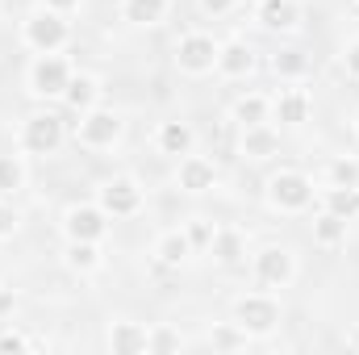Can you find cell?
<instances>
[{
	"label": "cell",
	"mask_w": 359,
	"mask_h": 355,
	"mask_svg": "<svg viewBox=\"0 0 359 355\" xmlns=\"http://www.w3.org/2000/svg\"><path fill=\"white\" fill-rule=\"evenodd\" d=\"M264 196L276 213H305L318 201V188H313V176H305L301 168H280L268 176Z\"/></svg>",
	"instance_id": "6da1fadb"
},
{
	"label": "cell",
	"mask_w": 359,
	"mask_h": 355,
	"mask_svg": "<svg viewBox=\"0 0 359 355\" xmlns=\"http://www.w3.org/2000/svg\"><path fill=\"white\" fill-rule=\"evenodd\" d=\"M72 76H76V67H72L67 55H59V51L55 55H34V63L25 67V92L34 100H63Z\"/></svg>",
	"instance_id": "7a4b0ae2"
},
{
	"label": "cell",
	"mask_w": 359,
	"mask_h": 355,
	"mask_svg": "<svg viewBox=\"0 0 359 355\" xmlns=\"http://www.w3.org/2000/svg\"><path fill=\"white\" fill-rule=\"evenodd\" d=\"M63 142H67V126H63V117L50 113V109L29 113V117L21 121V130H17V147H21L25 155H38V159L59 155Z\"/></svg>",
	"instance_id": "3957f363"
},
{
	"label": "cell",
	"mask_w": 359,
	"mask_h": 355,
	"mask_svg": "<svg viewBox=\"0 0 359 355\" xmlns=\"http://www.w3.org/2000/svg\"><path fill=\"white\" fill-rule=\"evenodd\" d=\"M21 42L34 51V55H55V51H63L67 42H72V25H67V17L63 13H55V8H34L25 21H21Z\"/></svg>",
	"instance_id": "277c9868"
},
{
	"label": "cell",
	"mask_w": 359,
	"mask_h": 355,
	"mask_svg": "<svg viewBox=\"0 0 359 355\" xmlns=\"http://www.w3.org/2000/svg\"><path fill=\"white\" fill-rule=\"evenodd\" d=\"M280 318H284V309H280V301L271 297V288L243 293V297L234 301V322H238L251 339H268L271 330L280 326Z\"/></svg>",
	"instance_id": "5b68a950"
},
{
	"label": "cell",
	"mask_w": 359,
	"mask_h": 355,
	"mask_svg": "<svg viewBox=\"0 0 359 355\" xmlns=\"http://www.w3.org/2000/svg\"><path fill=\"white\" fill-rule=\"evenodd\" d=\"M217 38L213 34H205V29H192V34H180L176 51H172V63H176L180 76H192V80H201V76H213V67H217Z\"/></svg>",
	"instance_id": "8992f818"
},
{
	"label": "cell",
	"mask_w": 359,
	"mask_h": 355,
	"mask_svg": "<svg viewBox=\"0 0 359 355\" xmlns=\"http://www.w3.org/2000/svg\"><path fill=\"white\" fill-rule=\"evenodd\" d=\"M121 130H126L121 113L96 105L88 113H80V121H76V142H80L84 151H113V147L121 142Z\"/></svg>",
	"instance_id": "52a82bcc"
},
{
	"label": "cell",
	"mask_w": 359,
	"mask_h": 355,
	"mask_svg": "<svg viewBox=\"0 0 359 355\" xmlns=\"http://www.w3.org/2000/svg\"><path fill=\"white\" fill-rule=\"evenodd\" d=\"M96 205L109 217H138L142 205H147V192H142V184L134 176H113L96 188Z\"/></svg>",
	"instance_id": "ba28073f"
},
{
	"label": "cell",
	"mask_w": 359,
	"mask_h": 355,
	"mask_svg": "<svg viewBox=\"0 0 359 355\" xmlns=\"http://www.w3.org/2000/svg\"><path fill=\"white\" fill-rule=\"evenodd\" d=\"M251 272H255V284L259 288H288L297 280V255L288 247H280V243L259 247L251 255Z\"/></svg>",
	"instance_id": "9c48e42d"
},
{
	"label": "cell",
	"mask_w": 359,
	"mask_h": 355,
	"mask_svg": "<svg viewBox=\"0 0 359 355\" xmlns=\"http://www.w3.org/2000/svg\"><path fill=\"white\" fill-rule=\"evenodd\" d=\"M109 213L92 201V205H72L67 213H63V239L67 243H104V234H109Z\"/></svg>",
	"instance_id": "30bf717a"
},
{
	"label": "cell",
	"mask_w": 359,
	"mask_h": 355,
	"mask_svg": "<svg viewBox=\"0 0 359 355\" xmlns=\"http://www.w3.org/2000/svg\"><path fill=\"white\" fill-rule=\"evenodd\" d=\"M176 188L188 192V196H205L217 188V163L205 159V155H180L176 159Z\"/></svg>",
	"instance_id": "8fae6325"
},
{
	"label": "cell",
	"mask_w": 359,
	"mask_h": 355,
	"mask_svg": "<svg viewBox=\"0 0 359 355\" xmlns=\"http://www.w3.org/2000/svg\"><path fill=\"white\" fill-rule=\"evenodd\" d=\"M255 21L268 34H297L301 21H305V8H301V0H259L255 4Z\"/></svg>",
	"instance_id": "7c38bea8"
},
{
	"label": "cell",
	"mask_w": 359,
	"mask_h": 355,
	"mask_svg": "<svg viewBox=\"0 0 359 355\" xmlns=\"http://www.w3.org/2000/svg\"><path fill=\"white\" fill-rule=\"evenodd\" d=\"M238 155L251 159V163H268L280 155V130L271 121H259V126H243L238 134Z\"/></svg>",
	"instance_id": "4fadbf2b"
},
{
	"label": "cell",
	"mask_w": 359,
	"mask_h": 355,
	"mask_svg": "<svg viewBox=\"0 0 359 355\" xmlns=\"http://www.w3.org/2000/svg\"><path fill=\"white\" fill-rule=\"evenodd\" d=\"M222 80H247L255 72V51L243 42V38H230L217 46V67H213Z\"/></svg>",
	"instance_id": "5bb4252c"
},
{
	"label": "cell",
	"mask_w": 359,
	"mask_h": 355,
	"mask_svg": "<svg viewBox=\"0 0 359 355\" xmlns=\"http://www.w3.org/2000/svg\"><path fill=\"white\" fill-rule=\"evenodd\" d=\"M313 113V96L305 88H280L271 96V121L280 126H305Z\"/></svg>",
	"instance_id": "9a60e30c"
},
{
	"label": "cell",
	"mask_w": 359,
	"mask_h": 355,
	"mask_svg": "<svg viewBox=\"0 0 359 355\" xmlns=\"http://www.w3.org/2000/svg\"><path fill=\"white\" fill-rule=\"evenodd\" d=\"M155 260L163 267H184L192 255H196V247H192V239H188V230L176 226V230H163L159 239H155V251H151Z\"/></svg>",
	"instance_id": "2e32d148"
},
{
	"label": "cell",
	"mask_w": 359,
	"mask_h": 355,
	"mask_svg": "<svg viewBox=\"0 0 359 355\" xmlns=\"http://www.w3.org/2000/svg\"><path fill=\"white\" fill-rule=\"evenodd\" d=\"M147 330H151V326L130 322V318L113 322V326H109V351L113 355H147Z\"/></svg>",
	"instance_id": "e0dca14e"
},
{
	"label": "cell",
	"mask_w": 359,
	"mask_h": 355,
	"mask_svg": "<svg viewBox=\"0 0 359 355\" xmlns=\"http://www.w3.org/2000/svg\"><path fill=\"white\" fill-rule=\"evenodd\" d=\"M155 147L163 151V155H172V159H180V155H188L192 147H196V130L188 126V121H163L159 130H155Z\"/></svg>",
	"instance_id": "ac0fdd59"
},
{
	"label": "cell",
	"mask_w": 359,
	"mask_h": 355,
	"mask_svg": "<svg viewBox=\"0 0 359 355\" xmlns=\"http://www.w3.org/2000/svg\"><path fill=\"white\" fill-rule=\"evenodd\" d=\"M172 0H121V21L134 29H151L159 21H168Z\"/></svg>",
	"instance_id": "d6986e66"
},
{
	"label": "cell",
	"mask_w": 359,
	"mask_h": 355,
	"mask_svg": "<svg viewBox=\"0 0 359 355\" xmlns=\"http://www.w3.org/2000/svg\"><path fill=\"white\" fill-rule=\"evenodd\" d=\"M209 251H213V260H217L222 267L243 264V255H247V234H243V230H234V226H217V234H213Z\"/></svg>",
	"instance_id": "ffe728a7"
},
{
	"label": "cell",
	"mask_w": 359,
	"mask_h": 355,
	"mask_svg": "<svg viewBox=\"0 0 359 355\" xmlns=\"http://www.w3.org/2000/svg\"><path fill=\"white\" fill-rule=\"evenodd\" d=\"M100 80L96 76H88V72H76L72 76V84H67V92H63V105L67 109H76V113H88V109H96L100 105Z\"/></svg>",
	"instance_id": "44dd1931"
},
{
	"label": "cell",
	"mask_w": 359,
	"mask_h": 355,
	"mask_svg": "<svg viewBox=\"0 0 359 355\" xmlns=\"http://www.w3.org/2000/svg\"><path fill=\"white\" fill-rule=\"evenodd\" d=\"M63 264L72 267L76 276H96V272L104 267L100 243H67V247H63Z\"/></svg>",
	"instance_id": "7402d4cb"
},
{
	"label": "cell",
	"mask_w": 359,
	"mask_h": 355,
	"mask_svg": "<svg viewBox=\"0 0 359 355\" xmlns=\"http://www.w3.org/2000/svg\"><path fill=\"white\" fill-rule=\"evenodd\" d=\"M234 121L238 126H259V121H271V96L264 92H247V96H238L234 100Z\"/></svg>",
	"instance_id": "603a6c76"
},
{
	"label": "cell",
	"mask_w": 359,
	"mask_h": 355,
	"mask_svg": "<svg viewBox=\"0 0 359 355\" xmlns=\"http://www.w3.org/2000/svg\"><path fill=\"white\" fill-rule=\"evenodd\" d=\"M318 196H322V209H330V213H339L347 222L359 217V188H334V184H326Z\"/></svg>",
	"instance_id": "cb8c5ba5"
},
{
	"label": "cell",
	"mask_w": 359,
	"mask_h": 355,
	"mask_svg": "<svg viewBox=\"0 0 359 355\" xmlns=\"http://www.w3.org/2000/svg\"><path fill=\"white\" fill-rule=\"evenodd\" d=\"M313 243H318V247H339V243H347V217L322 209V213L313 217Z\"/></svg>",
	"instance_id": "d4e9b609"
},
{
	"label": "cell",
	"mask_w": 359,
	"mask_h": 355,
	"mask_svg": "<svg viewBox=\"0 0 359 355\" xmlns=\"http://www.w3.org/2000/svg\"><path fill=\"white\" fill-rule=\"evenodd\" d=\"M268 67H271V76H280V80H305L309 76V55L297 51V46H288V51L271 55Z\"/></svg>",
	"instance_id": "484cf974"
},
{
	"label": "cell",
	"mask_w": 359,
	"mask_h": 355,
	"mask_svg": "<svg viewBox=\"0 0 359 355\" xmlns=\"http://www.w3.org/2000/svg\"><path fill=\"white\" fill-rule=\"evenodd\" d=\"M25 180H29V172H25V159L21 155H0V196L13 201L25 188Z\"/></svg>",
	"instance_id": "4316f807"
},
{
	"label": "cell",
	"mask_w": 359,
	"mask_h": 355,
	"mask_svg": "<svg viewBox=\"0 0 359 355\" xmlns=\"http://www.w3.org/2000/svg\"><path fill=\"white\" fill-rule=\"evenodd\" d=\"M251 343V335L238 326V322H217L213 330H209V347L213 351H243Z\"/></svg>",
	"instance_id": "83f0119b"
},
{
	"label": "cell",
	"mask_w": 359,
	"mask_h": 355,
	"mask_svg": "<svg viewBox=\"0 0 359 355\" xmlns=\"http://www.w3.org/2000/svg\"><path fill=\"white\" fill-rule=\"evenodd\" d=\"M326 184H334V188H359V155H334L326 163Z\"/></svg>",
	"instance_id": "f1b7e54d"
},
{
	"label": "cell",
	"mask_w": 359,
	"mask_h": 355,
	"mask_svg": "<svg viewBox=\"0 0 359 355\" xmlns=\"http://www.w3.org/2000/svg\"><path fill=\"white\" fill-rule=\"evenodd\" d=\"M184 351V335L172 330V326H151L147 330V355H172Z\"/></svg>",
	"instance_id": "f546056e"
},
{
	"label": "cell",
	"mask_w": 359,
	"mask_h": 355,
	"mask_svg": "<svg viewBox=\"0 0 359 355\" xmlns=\"http://www.w3.org/2000/svg\"><path fill=\"white\" fill-rule=\"evenodd\" d=\"M184 230H188V239H192V247H196V251H209V243H213V234H217V226H213V222H205V217H192Z\"/></svg>",
	"instance_id": "4dcf8cb0"
},
{
	"label": "cell",
	"mask_w": 359,
	"mask_h": 355,
	"mask_svg": "<svg viewBox=\"0 0 359 355\" xmlns=\"http://www.w3.org/2000/svg\"><path fill=\"white\" fill-rule=\"evenodd\" d=\"M17 230H21V213H17V205L8 196H0V243H8Z\"/></svg>",
	"instance_id": "1f68e13d"
},
{
	"label": "cell",
	"mask_w": 359,
	"mask_h": 355,
	"mask_svg": "<svg viewBox=\"0 0 359 355\" xmlns=\"http://www.w3.org/2000/svg\"><path fill=\"white\" fill-rule=\"evenodd\" d=\"M17 351H29V339L21 330H0V355H17Z\"/></svg>",
	"instance_id": "d6a6232c"
},
{
	"label": "cell",
	"mask_w": 359,
	"mask_h": 355,
	"mask_svg": "<svg viewBox=\"0 0 359 355\" xmlns=\"http://www.w3.org/2000/svg\"><path fill=\"white\" fill-rule=\"evenodd\" d=\"M343 67H347V76L351 80H359V38H351V42H343Z\"/></svg>",
	"instance_id": "836d02e7"
},
{
	"label": "cell",
	"mask_w": 359,
	"mask_h": 355,
	"mask_svg": "<svg viewBox=\"0 0 359 355\" xmlns=\"http://www.w3.org/2000/svg\"><path fill=\"white\" fill-rule=\"evenodd\" d=\"M196 4H201V13H205V17H213V21H217V17H230L238 0H196Z\"/></svg>",
	"instance_id": "e575fe53"
},
{
	"label": "cell",
	"mask_w": 359,
	"mask_h": 355,
	"mask_svg": "<svg viewBox=\"0 0 359 355\" xmlns=\"http://www.w3.org/2000/svg\"><path fill=\"white\" fill-rule=\"evenodd\" d=\"M42 4H46V8H55V13H63V17H67V13H76V8H80V4H84V0H42Z\"/></svg>",
	"instance_id": "d590c367"
},
{
	"label": "cell",
	"mask_w": 359,
	"mask_h": 355,
	"mask_svg": "<svg viewBox=\"0 0 359 355\" xmlns=\"http://www.w3.org/2000/svg\"><path fill=\"white\" fill-rule=\"evenodd\" d=\"M13 309H17V297H13L8 288H0V318H4V314H13Z\"/></svg>",
	"instance_id": "8d00e7d4"
},
{
	"label": "cell",
	"mask_w": 359,
	"mask_h": 355,
	"mask_svg": "<svg viewBox=\"0 0 359 355\" xmlns=\"http://www.w3.org/2000/svg\"><path fill=\"white\" fill-rule=\"evenodd\" d=\"M351 130H355V138H359V113H355V121H351Z\"/></svg>",
	"instance_id": "74e56055"
},
{
	"label": "cell",
	"mask_w": 359,
	"mask_h": 355,
	"mask_svg": "<svg viewBox=\"0 0 359 355\" xmlns=\"http://www.w3.org/2000/svg\"><path fill=\"white\" fill-rule=\"evenodd\" d=\"M355 4H359V0H355Z\"/></svg>",
	"instance_id": "f35d334b"
}]
</instances>
